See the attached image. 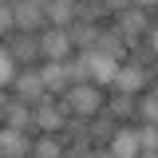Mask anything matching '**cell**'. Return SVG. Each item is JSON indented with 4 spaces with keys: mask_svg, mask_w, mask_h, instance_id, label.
I'll return each instance as SVG.
<instances>
[{
    "mask_svg": "<svg viewBox=\"0 0 158 158\" xmlns=\"http://www.w3.org/2000/svg\"><path fill=\"white\" fill-rule=\"evenodd\" d=\"M40 79H44V91L56 95V99L71 87V79H67V71H63V63H40Z\"/></svg>",
    "mask_w": 158,
    "mask_h": 158,
    "instance_id": "13",
    "label": "cell"
},
{
    "mask_svg": "<svg viewBox=\"0 0 158 158\" xmlns=\"http://www.w3.org/2000/svg\"><path fill=\"white\" fill-rule=\"evenodd\" d=\"M95 48H99V52H107L111 59H118V63L127 59V40L115 32V24H111V28H103V24H99V40H95Z\"/></svg>",
    "mask_w": 158,
    "mask_h": 158,
    "instance_id": "15",
    "label": "cell"
},
{
    "mask_svg": "<svg viewBox=\"0 0 158 158\" xmlns=\"http://www.w3.org/2000/svg\"><path fill=\"white\" fill-rule=\"evenodd\" d=\"M146 87H154V67H138V63H118L115 79H111V91H123V95H142Z\"/></svg>",
    "mask_w": 158,
    "mask_h": 158,
    "instance_id": "2",
    "label": "cell"
},
{
    "mask_svg": "<svg viewBox=\"0 0 158 158\" xmlns=\"http://www.w3.org/2000/svg\"><path fill=\"white\" fill-rule=\"evenodd\" d=\"M135 118L158 123V87H146L142 95H135Z\"/></svg>",
    "mask_w": 158,
    "mask_h": 158,
    "instance_id": "20",
    "label": "cell"
},
{
    "mask_svg": "<svg viewBox=\"0 0 158 158\" xmlns=\"http://www.w3.org/2000/svg\"><path fill=\"white\" fill-rule=\"evenodd\" d=\"M0 4H8V8H12V4H20V0H0Z\"/></svg>",
    "mask_w": 158,
    "mask_h": 158,
    "instance_id": "32",
    "label": "cell"
},
{
    "mask_svg": "<svg viewBox=\"0 0 158 158\" xmlns=\"http://www.w3.org/2000/svg\"><path fill=\"white\" fill-rule=\"evenodd\" d=\"M59 138H63V142H91V135H87V118H75V115H67V123H63Z\"/></svg>",
    "mask_w": 158,
    "mask_h": 158,
    "instance_id": "22",
    "label": "cell"
},
{
    "mask_svg": "<svg viewBox=\"0 0 158 158\" xmlns=\"http://www.w3.org/2000/svg\"><path fill=\"white\" fill-rule=\"evenodd\" d=\"M44 28H48V20H44V8L28 4V0L12 4V32H44Z\"/></svg>",
    "mask_w": 158,
    "mask_h": 158,
    "instance_id": "11",
    "label": "cell"
},
{
    "mask_svg": "<svg viewBox=\"0 0 158 158\" xmlns=\"http://www.w3.org/2000/svg\"><path fill=\"white\" fill-rule=\"evenodd\" d=\"M150 24H154V20H150V12H142V8H123V12H115V32L127 40V44H131V40H142Z\"/></svg>",
    "mask_w": 158,
    "mask_h": 158,
    "instance_id": "8",
    "label": "cell"
},
{
    "mask_svg": "<svg viewBox=\"0 0 158 158\" xmlns=\"http://www.w3.org/2000/svg\"><path fill=\"white\" fill-rule=\"evenodd\" d=\"M138 150H154L158 154V123H142L138 127Z\"/></svg>",
    "mask_w": 158,
    "mask_h": 158,
    "instance_id": "24",
    "label": "cell"
},
{
    "mask_svg": "<svg viewBox=\"0 0 158 158\" xmlns=\"http://www.w3.org/2000/svg\"><path fill=\"white\" fill-rule=\"evenodd\" d=\"M103 87H95V83H71L63 95H59V107L67 111V115L75 118H91L95 111H103Z\"/></svg>",
    "mask_w": 158,
    "mask_h": 158,
    "instance_id": "1",
    "label": "cell"
},
{
    "mask_svg": "<svg viewBox=\"0 0 158 158\" xmlns=\"http://www.w3.org/2000/svg\"><path fill=\"white\" fill-rule=\"evenodd\" d=\"M12 95L24 99V103H40V99L48 95V91H44V79H40V63H36V67H16Z\"/></svg>",
    "mask_w": 158,
    "mask_h": 158,
    "instance_id": "9",
    "label": "cell"
},
{
    "mask_svg": "<svg viewBox=\"0 0 158 158\" xmlns=\"http://www.w3.org/2000/svg\"><path fill=\"white\" fill-rule=\"evenodd\" d=\"M103 4H107V12H111V16L123 12V8H131V0H103Z\"/></svg>",
    "mask_w": 158,
    "mask_h": 158,
    "instance_id": "27",
    "label": "cell"
},
{
    "mask_svg": "<svg viewBox=\"0 0 158 158\" xmlns=\"http://www.w3.org/2000/svg\"><path fill=\"white\" fill-rule=\"evenodd\" d=\"M115 118L107 115V111H95V115L87 118V135H91V146H107V138L115 135Z\"/></svg>",
    "mask_w": 158,
    "mask_h": 158,
    "instance_id": "16",
    "label": "cell"
},
{
    "mask_svg": "<svg viewBox=\"0 0 158 158\" xmlns=\"http://www.w3.org/2000/svg\"><path fill=\"white\" fill-rule=\"evenodd\" d=\"M32 154V135L0 127V158H28Z\"/></svg>",
    "mask_w": 158,
    "mask_h": 158,
    "instance_id": "12",
    "label": "cell"
},
{
    "mask_svg": "<svg viewBox=\"0 0 158 158\" xmlns=\"http://www.w3.org/2000/svg\"><path fill=\"white\" fill-rule=\"evenodd\" d=\"M67 56H75L67 28H44L40 32V63H63Z\"/></svg>",
    "mask_w": 158,
    "mask_h": 158,
    "instance_id": "4",
    "label": "cell"
},
{
    "mask_svg": "<svg viewBox=\"0 0 158 158\" xmlns=\"http://www.w3.org/2000/svg\"><path fill=\"white\" fill-rule=\"evenodd\" d=\"M138 158H158V154H154V150H138Z\"/></svg>",
    "mask_w": 158,
    "mask_h": 158,
    "instance_id": "30",
    "label": "cell"
},
{
    "mask_svg": "<svg viewBox=\"0 0 158 158\" xmlns=\"http://www.w3.org/2000/svg\"><path fill=\"white\" fill-rule=\"evenodd\" d=\"M28 158H63V138L59 135H32V154Z\"/></svg>",
    "mask_w": 158,
    "mask_h": 158,
    "instance_id": "19",
    "label": "cell"
},
{
    "mask_svg": "<svg viewBox=\"0 0 158 158\" xmlns=\"http://www.w3.org/2000/svg\"><path fill=\"white\" fill-rule=\"evenodd\" d=\"M71 4H75V0H71Z\"/></svg>",
    "mask_w": 158,
    "mask_h": 158,
    "instance_id": "35",
    "label": "cell"
},
{
    "mask_svg": "<svg viewBox=\"0 0 158 158\" xmlns=\"http://www.w3.org/2000/svg\"><path fill=\"white\" fill-rule=\"evenodd\" d=\"M44 20H48V28H71L75 4H71V0H48V4H44Z\"/></svg>",
    "mask_w": 158,
    "mask_h": 158,
    "instance_id": "14",
    "label": "cell"
},
{
    "mask_svg": "<svg viewBox=\"0 0 158 158\" xmlns=\"http://www.w3.org/2000/svg\"><path fill=\"white\" fill-rule=\"evenodd\" d=\"M12 36V8L8 4H0V40Z\"/></svg>",
    "mask_w": 158,
    "mask_h": 158,
    "instance_id": "26",
    "label": "cell"
},
{
    "mask_svg": "<svg viewBox=\"0 0 158 158\" xmlns=\"http://www.w3.org/2000/svg\"><path fill=\"white\" fill-rule=\"evenodd\" d=\"M87 158H111V154H107V146H91V154H87Z\"/></svg>",
    "mask_w": 158,
    "mask_h": 158,
    "instance_id": "29",
    "label": "cell"
},
{
    "mask_svg": "<svg viewBox=\"0 0 158 158\" xmlns=\"http://www.w3.org/2000/svg\"><path fill=\"white\" fill-rule=\"evenodd\" d=\"M28 4H36V8H44V4H48V0H28Z\"/></svg>",
    "mask_w": 158,
    "mask_h": 158,
    "instance_id": "31",
    "label": "cell"
},
{
    "mask_svg": "<svg viewBox=\"0 0 158 158\" xmlns=\"http://www.w3.org/2000/svg\"><path fill=\"white\" fill-rule=\"evenodd\" d=\"M67 40H71V48H75V52H87V48H95V40H99V24L71 20V28H67Z\"/></svg>",
    "mask_w": 158,
    "mask_h": 158,
    "instance_id": "17",
    "label": "cell"
},
{
    "mask_svg": "<svg viewBox=\"0 0 158 158\" xmlns=\"http://www.w3.org/2000/svg\"><path fill=\"white\" fill-rule=\"evenodd\" d=\"M91 142H63V158H87Z\"/></svg>",
    "mask_w": 158,
    "mask_h": 158,
    "instance_id": "25",
    "label": "cell"
},
{
    "mask_svg": "<svg viewBox=\"0 0 158 158\" xmlns=\"http://www.w3.org/2000/svg\"><path fill=\"white\" fill-rule=\"evenodd\" d=\"M107 16L111 12L103 0H75V20H83V24H103Z\"/></svg>",
    "mask_w": 158,
    "mask_h": 158,
    "instance_id": "21",
    "label": "cell"
},
{
    "mask_svg": "<svg viewBox=\"0 0 158 158\" xmlns=\"http://www.w3.org/2000/svg\"><path fill=\"white\" fill-rule=\"evenodd\" d=\"M0 118H4V127H12V131H24V135H32L36 131V118H32V103H24V99L8 95L0 103Z\"/></svg>",
    "mask_w": 158,
    "mask_h": 158,
    "instance_id": "7",
    "label": "cell"
},
{
    "mask_svg": "<svg viewBox=\"0 0 158 158\" xmlns=\"http://www.w3.org/2000/svg\"><path fill=\"white\" fill-rule=\"evenodd\" d=\"M4 48L16 59V67H36L40 63V32H12Z\"/></svg>",
    "mask_w": 158,
    "mask_h": 158,
    "instance_id": "6",
    "label": "cell"
},
{
    "mask_svg": "<svg viewBox=\"0 0 158 158\" xmlns=\"http://www.w3.org/2000/svg\"><path fill=\"white\" fill-rule=\"evenodd\" d=\"M103 111L115 118V123H127V118H135V95L111 91V99H103Z\"/></svg>",
    "mask_w": 158,
    "mask_h": 158,
    "instance_id": "18",
    "label": "cell"
},
{
    "mask_svg": "<svg viewBox=\"0 0 158 158\" xmlns=\"http://www.w3.org/2000/svg\"><path fill=\"white\" fill-rule=\"evenodd\" d=\"M4 99H8V95H4V87H0V103H4Z\"/></svg>",
    "mask_w": 158,
    "mask_h": 158,
    "instance_id": "33",
    "label": "cell"
},
{
    "mask_svg": "<svg viewBox=\"0 0 158 158\" xmlns=\"http://www.w3.org/2000/svg\"><path fill=\"white\" fill-rule=\"evenodd\" d=\"M12 79H16V59L8 56V48L0 44V87L8 91V87H12Z\"/></svg>",
    "mask_w": 158,
    "mask_h": 158,
    "instance_id": "23",
    "label": "cell"
},
{
    "mask_svg": "<svg viewBox=\"0 0 158 158\" xmlns=\"http://www.w3.org/2000/svg\"><path fill=\"white\" fill-rule=\"evenodd\" d=\"M0 127H4V118H0Z\"/></svg>",
    "mask_w": 158,
    "mask_h": 158,
    "instance_id": "34",
    "label": "cell"
},
{
    "mask_svg": "<svg viewBox=\"0 0 158 158\" xmlns=\"http://www.w3.org/2000/svg\"><path fill=\"white\" fill-rule=\"evenodd\" d=\"M158 0H131V8H142V12H154Z\"/></svg>",
    "mask_w": 158,
    "mask_h": 158,
    "instance_id": "28",
    "label": "cell"
},
{
    "mask_svg": "<svg viewBox=\"0 0 158 158\" xmlns=\"http://www.w3.org/2000/svg\"><path fill=\"white\" fill-rule=\"evenodd\" d=\"M107 154L111 158H138V127H123L118 123L115 135L107 138Z\"/></svg>",
    "mask_w": 158,
    "mask_h": 158,
    "instance_id": "10",
    "label": "cell"
},
{
    "mask_svg": "<svg viewBox=\"0 0 158 158\" xmlns=\"http://www.w3.org/2000/svg\"><path fill=\"white\" fill-rule=\"evenodd\" d=\"M79 56H83V63H87V79L107 91L111 79H115V71H118V59H111L107 52H99V48H87V52H79Z\"/></svg>",
    "mask_w": 158,
    "mask_h": 158,
    "instance_id": "5",
    "label": "cell"
},
{
    "mask_svg": "<svg viewBox=\"0 0 158 158\" xmlns=\"http://www.w3.org/2000/svg\"><path fill=\"white\" fill-rule=\"evenodd\" d=\"M32 118H36V131H40V135H59L63 123H67V111L59 107L56 95H44L40 103H32Z\"/></svg>",
    "mask_w": 158,
    "mask_h": 158,
    "instance_id": "3",
    "label": "cell"
}]
</instances>
